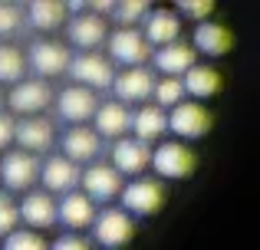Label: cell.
Wrapping results in <instances>:
<instances>
[{
    "label": "cell",
    "mask_w": 260,
    "mask_h": 250,
    "mask_svg": "<svg viewBox=\"0 0 260 250\" xmlns=\"http://www.w3.org/2000/svg\"><path fill=\"white\" fill-rule=\"evenodd\" d=\"M89 231H92V244L95 247L122 250L135 234V221L128 218L122 207H102V211H95V221H92Z\"/></svg>",
    "instance_id": "1"
},
{
    "label": "cell",
    "mask_w": 260,
    "mask_h": 250,
    "mask_svg": "<svg viewBox=\"0 0 260 250\" xmlns=\"http://www.w3.org/2000/svg\"><path fill=\"white\" fill-rule=\"evenodd\" d=\"M165 185L155 178H132L128 185H122L119 201H122V211L128 218H148V214L161 211L165 204Z\"/></svg>",
    "instance_id": "2"
},
{
    "label": "cell",
    "mask_w": 260,
    "mask_h": 250,
    "mask_svg": "<svg viewBox=\"0 0 260 250\" xmlns=\"http://www.w3.org/2000/svg\"><path fill=\"white\" fill-rule=\"evenodd\" d=\"M148 168H155V174L161 178H191L198 168V155L184 141H161L158 148H152Z\"/></svg>",
    "instance_id": "3"
},
{
    "label": "cell",
    "mask_w": 260,
    "mask_h": 250,
    "mask_svg": "<svg viewBox=\"0 0 260 250\" xmlns=\"http://www.w3.org/2000/svg\"><path fill=\"white\" fill-rule=\"evenodd\" d=\"M66 73H70L73 86H83V89L95 92V89H109L115 79V69L109 59H102L99 53H79V56L70 59V66H66Z\"/></svg>",
    "instance_id": "4"
},
{
    "label": "cell",
    "mask_w": 260,
    "mask_h": 250,
    "mask_svg": "<svg viewBox=\"0 0 260 250\" xmlns=\"http://www.w3.org/2000/svg\"><path fill=\"white\" fill-rule=\"evenodd\" d=\"M109 46V63L122 66V69H135V66H145V59L152 56L148 43L142 40V30H115L106 37Z\"/></svg>",
    "instance_id": "5"
},
{
    "label": "cell",
    "mask_w": 260,
    "mask_h": 250,
    "mask_svg": "<svg viewBox=\"0 0 260 250\" xmlns=\"http://www.w3.org/2000/svg\"><path fill=\"white\" fill-rule=\"evenodd\" d=\"M23 59H26V66L46 83V79L66 73V66H70L73 56H70V46L66 43H56V40H33L30 53H26Z\"/></svg>",
    "instance_id": "6"
},
{
    "label": "cell",
    "mask_w": 260,
    "mask_h": 250,
    "mask_svg": "<svg viewBox=\"0 0 260 250\" xmlns=\"http://www.w3.org/2000/svg\"><path fill=\"white\" fill-rule=\"evenodd\" d=\"M79 185H83V194L92 204H109V201H115L119 191H122V178L106 161H92V165L79 174Z\"/></svg>",
    "instance_id": "7"
},
{
    "label": "cell",
    "mask_w": 260,
    "mask_h": 250,
    "mask_svg": "<svg viewBox=\"0 0 260 250\" xmlns=\"http://www.w3.org/2000/svg\"><path fill=\"white\" fill-rule=\"evenodd\" d=\"M109 89L115 92V102H122V105H132V102L145 105L148 99H152V89H155V73L148 69V66L122 69V73H115Z\"/></svg>",
    "instance_id": "8"
},
{
    "label": "cell",
    "mask_w": 260,
    "mask_h": 250,
    "mask_svg": "<svg viewBox=\"0 0 260 250\" xmlns=\"http://www.w3.org/2000/svg\"><path fill=\"white\" fill-rule=\"evenodd\" d=\"M168 128L178 135V141H194V138H201V135H208L211 112L204 109L201 102L184 99V102H178L175 109L168 112Z\"/></svg>",
    "instance_id": "9"
},
{
    "label": "cell",
    "mask_w": 260,
    "mask_h": 250,
    "mask_svg": "<svg viewBox=\"0 0 260 250\" xmlns=\"http://www.w3.org/2000/svg\"><path fill=\"white\" fill-rule=\"evenodd\" d=\"M40 178V161L26 152H7L0 158V181H4L7 194L10 191H30Z\"/></svg>",
    "instance_id": "10"
},
{
    "label": "cell",
    "mask_w": 260,
    "mask_h": 250,
    "mask_svg": "<svg viewBox=\"0 0 260 250\" xmlns=\"http://www.w3.org/2000/svg\"><path fill=\"white\" fill-rule=\"evenodd\" d=\"M50 102H53V89H50V83H43V79H20V83L7 92V105L23 119L43 112Z\"/></svg>",
    "instance_id": "11"
},
{
    "label": "cell",
    "mask_w": 260,
    "mask_h": 250,
    "mask_svg": "<svg viewBox=\"0 0 260 250\" xmlns=\"http://www.w3.org/2000/svg\"><path fill=\"white\" fill-rule=\"evenodd\" d=\"M112 168H115V174H128V178H145V171H148V165H152V148L145 145V141H139V138H119L112 148Z\"/></svg>",
    "instance_id": "12"
},
{
    "label": "cell",
    "mask_w": 260,
    "mask_h": 250,
    "mask_svg": "<svg viewBox=\"0 0 260 250\" xmlns=\"http://www.w3.org/2000/svg\"><path fill=\"white\" fill-rule=\"evenodd\" d=\"M79 165H73V161H66L63 155H50V158L40 165V185H43V194H70L76 191L79 185Z\"/></svg>",
    "instance_id": "13"
},
{
    "label": "cell",
    "mask_w": 260,
    "mask_h": 250,
    "mask_svg": "<svg viewBox=\"0 0 260 250\" xmlns=\"http://www.w3.org/2000/svg\"><path fill=\"white\" fill-rule=\"evenodd\" d=\"M56 112L63 122L70 125H83L89 119L95 116V109H99V99H95V92L83 89V86H66L63 92H56Z\"/></svg>",
    "instance_id": "14"
},
{
    "label": "cell",
    "mask_w": 260,
    "mask_h": 250,
    "mask_svg": "<svg viewBox=\"0 0 260 250\" xmlns=\"http://www.w3.org/2000/svg\"><path fill=\"white\" fill-rule=\"evenodd\" d=\"M13 141L20 145V152L37 158L40 152H50L53 148L56 132H53V122H46V119H40V116H30V119L13 122Z\"/></svg>",
    "instance_id": "15"
},
{
    "label": "cell",
    "mask_w": 260,
    "mask_h": 250,
    "mask_svg": "<svg viewBox=\"0 0 260 250\" xmlns=\"http://www.w3.org/2000/svg\"><path fill=\"white\" fill-rule=\"evenodd\" d=\"M66 37H70V43H76L83 53H92L95 46H102L106 37H109L106 17H99V13H92V10L76 13V17L66 20Z\"/></svg>",
    "instance_id": "16"
},
{
    "label": "cell",
    "mask_w": 260,
    "mask_h": 250,
    "mask_svg": "<svg viewBox=\"0 0 260 250\" xmlns=\"http://www.w3.org/2000/svg\"><path fill=\"white\" fill-rule=\"evenodd\" d=\"M59 148H63V158L66 161L83 165V161H95V158H99L102 138L89 125H70V128H66V135L59 138Z\"/></svg>",
    "instance_id": "17"
},
{
    "label": "cell",
    "mask_w": 260,
    "mask_h": 250,
    "mask_svg": "<svg viewBox=\"0 0 260 250\" xmlns=\"http://www.w3.org/2000/svg\"><path fill=\"white\" fill-rule=\"evenodd\" d=\"M56 221L63 227H70V234L89 231L95 221V204L86 198L83 191H70L56 201Z\"/></svg>",
    "instance_id": "18"
},
{
    "label": "cell",
    "mask_w": 260,
    "mask_h": 250,
    "mask_svg": "<svg viewBox=\"0 0 260 250\" xmlns=\"http://www.w3.org/2000/svg\"><path fill=\"white\" fill-rule=\"evenodd\" d=\"M17 214L26 224V231H46L56 224V201L43 191H26L23 201H17Z\"/></svg>",
    "instance_id": "19"
},
{
    "label": "cell",
    "mask_w": 260,
    "mask_h": 250,
    "mask_svg": "<svg viewBox=\"0 0 260 250\" xmlns=\"http://www.w3.org/2000/svg\"><path fill=\"white\" fill-rule=\"evenodd\" d=\"M142 40L148 43V50H161V46H172L181 40V20L172 10H152L145 17V30Z\"/></svg>",
    "instance_id": "20"
},
{
    "label": "cell",
    "mask_w": 260,
    "mask_h": 250,
    "mask_svg": "<svg viewBox=\"0 0 260 250\" xmlns=\"http://www.w3.org/2000/svg\"><path fill=\"white\" fill-rule=\"evenodd\" d=\"M95 125H92V132L99 135V138H112V141H119V138H125L128 135V125H132V112H128V105H122V102H102L99 109H95Z\"/></svg>",
    "instance_id": "21"
},
{
    "label": "cell",
    "mask_w": 260,
    "mask_h": 250,
    "mask_svg": "<svg viewBox=\"0 0 260 250\" xmlns=\"http://www.w3.org/2000/svg\"><path fill=\"white\" fill-rule=\"evenodd\" d=\"M231 46H234V33H231L224 23L204 20V23L194 26V43H191L194 53H204V56H224V53H231Z\"/></svg>",
    "instance_id": "22"
},
{
    "label": "cell",
    "mask_w": 260,
    "mask_h": 250,
    "mask_svg": "<svg viewBox=\"0 0 260 250\" xmlns=\"http://www.w3.org/2000/svg\"><path fill=\"white\" fill-rule=\"evenodd\" d=\"M152 63L165 73V79H181L191 66H198V53L191 50V43H172V46H161V50L152 53Z\"/></svg>",
    "instance_id": "23"
},
{
    "label": "cell",
    "mask_w": 260,
    "mask_h": 250,
    "mask_svg": "<svg viewBox=\"0 0 260 250\" xmlns=\"http://www.w3.org/2000/svg\"><path fill=\"white\" fill-rule=\"evenodd\" d=\"M224 86L221 73L214 66H191L188 73L181 76V89H184V99L191 96V102H204V99L217 96Z\"/></svg>",
    "instance_id": "24"
},
{
    "label": "cell",
    "mask_w": 260,
    "mask_h": 250,
    "mask_svg": "<svg viewBox=\"0 0 260 250\" xmlns=\"http://www.w3.org/2000/svg\"><path fill=\"white\" fill-rule=\"evenodd\" d=\"M132 138H139V141H145V145H152L155 138H161V135L168 132V112H161L158 105H152V102H145L139 112H132Z\"/></svg>",
    "instance_id": "25"
},
{
    "label": "cell",
    "mask_w": 260,
    "mask_h": 250,
    "mask_svg": "<svg viewBox=\"0 0 260 250\" xmlns=\"http://www.w3.org/2000/svg\"><path fill=\"white\" fill-rule=\"evenodd\" d=\"M66 13L70 10L59 0H33V4H26V23L33 30H56L66 23Z\"/></svg>",
    "instance_id": "26"
},
{
    "label": "cell",
    "mask_w": 260,
    "mask_h": 250,
    "mask_svg": "<svg viewBox=\"0 0 260 250\" xmlns=\"http://www.w3.org/2000/svg\"><path fill=\"white\" fill-rule=\"evenodd\" d=\"M26 73V59L13 43H0V83L17 86Z\"/></svg>",
    "instance_id": "27"
},
{
    "label": "cell",
    "mask_w": 260,
    "mask_h": 250,
    "mask_svg": "<svg viewBox=\"0 0 260 250\" xmlns=\"http://www.w3.org/2000/svg\"><path fill=\"white\" fill-rule=\"evenodd\" d=\"M148 13H152V7H148L145 0H125V4L112 7V20H119L122 30H135V23L145 20Z\"/></svg>",
    "instance_id": "28"
},
{
    "label": "cell",
    "mask_w": 260,
    "mask_h": 250,
    "mask_svg": "<svg viewBox=\"0 0 260 250\" xmlns=\"http://www.w3.org/2000/svg\"><path fill=\"white\" fill-rule=\"evenodd\" d=\"M152 96H155L152 105H158L161 112H165V109H175L178 102H184L181 79H158V83H155V89H152Z\"/></svg>",
    "instance_id": "29"
},
{
    "label": "cell",
    "mask_w": 260,
    "mask_h": 250,
    "mask_svg": "<svg viewBox=\"0 0 260 250\" xmlns=\"http://www.w3.org/2000/svg\"><path fill=\"white\" fill-rule=\"evenodd\" d=\"M46 247H50V244H46L43 234L26 231V227H17L13 234L4 237V250H46Z\"/></svg>",
    "instance_id": "30"
},
{
    "label": "cell",
    "mask_w": 260,
    "mask_h": 250,
    "mask_svg": "<svg viewBox=\"0 0 260 250\" xmlns=\"http://www.w3.org/2000/svg\"><path fill=\"white\" fill-rule=\"evenodd\" d=\"M20 224V214H17V201L10 198L7 191H0V237L13 234Z\"/></svg>",
    "instance_id": "31"
},
{
    "label": "cell",
    "mask_w": 260,
    "mask_h": 250,
    "mask_svg": "<svg viewBox=\"0 0 260 250\" xmlns=\"http://www.w3.org/2000/svg\"><path fill=\"white\" fill-rule=\"evenodd\" d=\"M20 23H23V17H20V7L0 4V37H10V33H17Z\"/></svg>",
    "instance_id": "32"
},
{
    "label": "cell",
    "mask_w": 260,
    "mask_h": 250,
    "mask_svg": "<svg viewBox=\"0 0 260 250\" xmlns=\"http://www.w3.org/2000/svg\"><path fill=\"white\" fill-rule=\"evenodd\" d=\"M178 10H181L184 17L198 20V23H204V20L211 17V10H214V4H211V0H181V4H178Z\"/></svg>",
    "instance_id": "33"
},
{
    "label": "cell",
    "mask_w": 260,
    "mask_h": 250,
    "mask_svg": "<svg viewBox=\"0 0 260 250\" xmlns=\"http://www.w3.org/2000/svg\"><path fill=\"white\" fill-rule=\"evenodd\" d=\"M46 250H92V244H89L83 234H63V237H56Z\"/></svg>",
    "instance_id": "34"
},
{
    "label": "cell",
    "mask_w": 260,
    "mask_h": 250,
    "mask_svg": "<svg viewBox=\"0 0 260 250\" xmlns=\"http://www.w3.org/2000/svg\"><path fill=\"white\" fill-rule=\"evenodd\" d=\"M13 122H17L13 116H7V112H0V152L13 145Z\"/></svg>",
    "instance_id": "35"
},
{
    "label": "cell",
    "mask_w": 260,
    "mask_h": 250,
    "mask_svg": "<svg viewBox=\"0 0 260 250\" xmlns=\"http://www.w3.org/2000/svg\"><path fill=\"white\" fill-rule=\"evenodd\" d=\"M0 99H4V96H0Z\"/></svg>",
    "instance_id": "36"
}]
</instances>
